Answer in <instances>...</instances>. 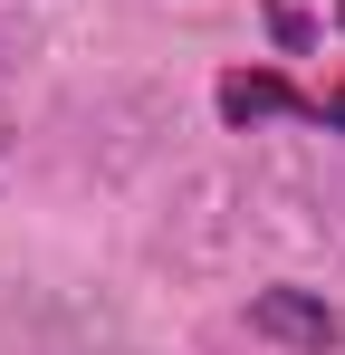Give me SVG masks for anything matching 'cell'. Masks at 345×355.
<instances>
[{
	"label": "cell",
	"mask_w": 345,
	"mask_h": 355,
	"mask_svg": "<svg viewBox=\"0 0 345 355\" xmlns=\"http://www.w3.org/2000/svg\"><path fill=\"white\" fill-rule=\"evenodd\" d=\"M249 336H269V346H288V355H336L345 346V317L317 288H259L249 297Z\"/></svg>",
	"instance_id": "6da1fadb"
},
{
	"label": "cell",
	"mask_w": 345,
	"mask_h": 355,
	"mask_svg": "<svg viewBox=\"0 0 345 355\" xmlns=\"http://www.w3.org/2000/svg\"><path fill=\"white\" fill-rule=\"evenodd\" d=\"M211 96H221V125H240V135H249V125H278V116L307 125V87H288L278 67H230Z\"/></svg>",
	"instance_id": "7a4b0ae2"
},
{
	"label": "cell",
	"mask_w": 345,
	"mask_h": 355,
	"mask_svg": "<svg viewBox=\"0 0 345 355\" xmlns=\"http://www.w3.org/2000/svg\"><path fill=\"white\" fill-rule=\"evenodd\" d=\"M307 125H326V135H345V87H307Z\"/></svg>",
	"instance_id": "3957f363"
},
{
	"label": "cell",
	"mask_w": 345,
	"mask_h": 355,
	"mask_svg": "<svg viewBox=\"0 0 345 355\" xmlns=\"http://www.w3.org/2000/svg\"><path fill=\"white\" fill-rule=\"evenodd\" d=\"M269 39H278V49H307V19H297L288 0H278V10H269Z\"/></svg>",
	"instance_id": "277c9868"
},
{
	"label": "cell",
	"mask_w": 345,
	"mask_h": 355,
	"mask_svg": "<svg viewBox=\"0 0 345 355\" xmlns=\"http://www.w3.org/2000/svg\"><path fill=\"white\" fill-rule=\"evenodd\" d=\"M336 29H345V0H336Z\"/></svg>",
	"instance_id": "5b68a950"
}]
</instances>
